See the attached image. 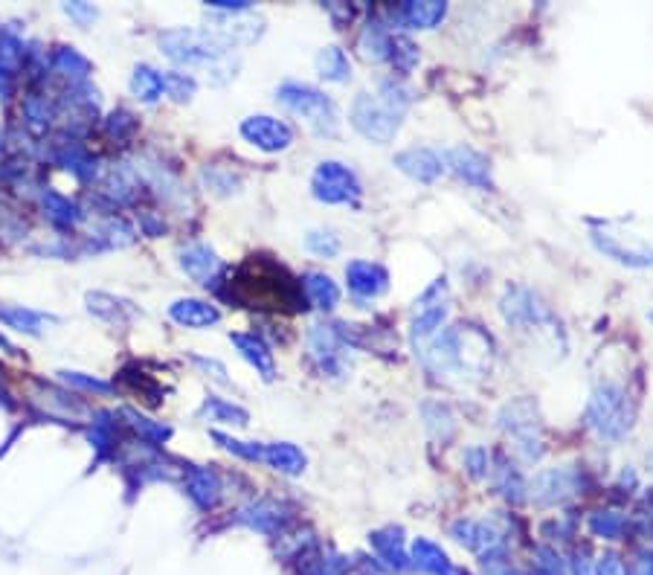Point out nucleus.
<instances>
[{"label":"nucleus","mask_w":653,"mask_h":575,"mask_svg":"<svg viewBox=\"0 0 653 575\" xmlns=\"http://www.w3.org/2000/svg\"><path fill=\"white\" fill-rule=\"evenodd\" d=\"M491 337L474 326H453L418 349L430 375L445 381H476L491 366Z\"/></svg>","instance_id":"1"},{"label":"nucleus","mask_w":653,"mask_h":575,"mask_svg":"<svg viewBox=\"0 0 653 575\" xmlns=\"http://www.w3.org/2000/svg\"><path fill=\"white\" fill-rule=\"evenodd\" d=\"M233 297L244 305H259V308H282L291 305L299 308V294L294 279L288 276L285 268L270 265L265 259H250L247 265H241L233 279Z\"/></svg>","instance_id":"2"},{"label":"nucleus","mask_w":653,"mask_h":575,"mask_svg":"<svg viewBox=\"0 0 653 575\" xmlns=\"http://www.w3.org/2000/svg\"><path fill=\"white\" fill-rule=\"evenodd\" d=\"M584 419L590 424V430H595L601 439L619 442V439H624L630 433L633 419H636V410H633V401H630V395H627L622 384L604 381L590 395Z\"/></svg>","instance_id":"3"},{"label":"nucleus","mask_w":653,"mask_h":575,"mask_svg":"<svg viewBox=\"0 0 653 575\" xmlns=\"http://www.w3.org/2000/svg\"><path fill=\"white\" fill-rule=\"evenodd\" d=\"M276 102L282 108H288L291 114H297L302 120L308 122L317 134L331 137L337 131V105L334 99L323 93L314 85H305V82H285L276 88Z\"/></svg>","instance_id":"4"},{"label":"nucleus","mask_w":653,"mask_h":575,"mask_svg":"<svg viewBox=\"0 0 653 575\" xmlns=\"http://www.w3.org/2000/svg\"><path fill=\"white\" fill-rule=\"evenodd\" d=\"M401 120H404V111L389 105L378 93L360 91L349 108L352 128L360 137H366L369 143H378V146H386L395 140V134L401 131Z\"/></svg>","instance_id":"5"},{"label":"nucleus","mask_w":653,"mask_h":575,"mask_svg":"<svg viewBox=\"0 0 653 575\" xmlns=\"http://www.w3.org/2000/svg\"><path fill=\"white\" fill-rule=\"evenodd\" d=\"M160 50H163L166 59H172L175 64H183V67H212V70L227 59V53H230L218 38L198 30L163 32L160 35Z\"/></svg>","instance_id":"6"},{"label":"nucleus","mask_w":653,"mask_h":575,"mask_svg":"<svg viewBox=\"0 0 653 575\" xmlns=\"http://www.w3.org/2000/svg\"><path fill=\"white\" fill-rule=\"evenodd\" d=\"M447 314H450V288H447V279H436L430 282L421 297L413 305V314H410V340L413 346L421 349L427 346L436 334L442 332Z\"/></svg>","instance_id":"7"},{"label":"nucleus","mask_w":653,"mask_h":575,"mask_svg":"<svg viewBox=\"0 0 653 575\" xmlns=\"http://www.w3.org/2000/svg\"><path fill=\"white\" fill-rule=\"evenodd\" d=\"M500 314L517 332H558L549 305L540 303V297L529 288H505L503 300H500Z\"/></svg>","instance_id":"8"},{"label":"nucleus","mask_w":653,"mask_h":575,"mask_svg":"<svg viewBox=\"0 0 653 575\" xmlns=\"http://www.w3.org/2000/svg\"><path fill=\"white\" fill-rule=\"evenodd\" d=\"M311 192L317 201L331 204V207H340V204L355 207L363 195V183L352 166L340 160H323L311 175Z\"/></svg>","instance_id":"9"},{"label":"nucleus","mask_w":653,"mask_h":575,"mask_svg":"<svg viewBox=\"0 0 653 575\" xmlns=\"http://www.w3.org/2000/svg\"><path fill=\"white\" fill-rule=\"evenodd\" d=\"M595 250L624 268H653V247L633 233H622L613 224H595L590 230Z\"/></svg>","instance_id":"10"},{"label":"nucleus","mask_w":653,"mask_h":575,"mask_svg":"<svg viewBox=\"0 0 653 575\" xmlns=\"http://www.w3.org/2000/svg\"><path fill=\"white\" fill-rule=\"evenodd\" d=\"M500 427L511 436L517 454L529 462H535L543 454V439H540V422H537V410L532 401H514L505 404L500 413Z\"/></svg>","instance_id":"11"},{"label":"nucleus","mask_w":653,"mask_h":575,"mask_svg":"<svg viewBox=\"0 0 653 575\" xmlns=\"http://www.w3.org/2000/svg\"><path fill=\"white\" fill-rule=\"evenodd\" d=\"M450 538L459 546H465L468 552L479 555V561L505 555V532L497 523H488V520L462 517L450 526Z\"/></svg>","instance_id":"12"},{"label":"nucleus","mask_w":653,"mask_h":575,"mask_svg":"<svg viewBox=\"0 0 653 575\" xmlns=\"http://www.w3.org/2000/svg\"><path fill=\"white\" fill-rule=\"evenodd\" d=\"M238 131L250 146H256L262 152H285L294 143V128L288 122L268 117V114H256V117L241 120Z\"/></svg>","instance_id":"13"},{"label":"nucleus","mask_w":653,"mask_h":575,"mask_svg":"<svg viewBox=\"0 0 653 575\" xmlns=\"http://www.w3.org/2000/svg\"><path fill=\"white\" fill-rule=\"evenodd\" d=\"M346 346H349V334L343 332V326H323V323H317L308 332V352H311V358L328 375L343 369V349Z\"/></svg>","instance_id":"14"},{"label":"nucleus","mask_w":653,"mask_h":575,"mask_svg":"<svg viewBox=\"0 0 653 575\" xmlns=\"http://www.w3.org/2000/svg\"><path fill=\"white\" fill-rule=\"evenodd\" d=\"M445 169H450L459 181L476 189H491V160L471 146H450L445 154Z\"/></svg>","instance_id":"15"},{"label":"nucleus","mask_w":653,"mask_h":575,"mask_svg":"<svg viewBox=\"0 0 653 575\" xmlns=\"http://www.w3.org/2000/svg\"><path fill=\"white\" fill-rule=\"evenodd\" d=\"M369 544H372L375 555H378V567H384L386 573L401 575L407 573V570H413V567H410V549H407L401 526L375 529V532L369 535Z\"/></svg>","instance_id":"16"},{"label":"nucleus","mask_w":653,"mask_h":575,"mask_svg":"<svg viewBox=\"0 0 653 575\" xmlns=\"http://www.w3.org/2000/svg\"><path fill=\"white\" fill-rule=\"evenodd\" d=\"M578 474L572 468H549V471H540L535 480H532V500L540 506H558L569 500L572 494H578Z\"/></svg>","instance_id":"17"},{"label":"nucleus","mask_w":653,"mask_h":575,"mask_svg":"<svg viewBox=\"0 0 653 575\" xmlns=\"http://www.w3.org/2000/svg\"><path fill=\"white\" fill-rule=\"evenodd\" d=\"M346 285L357 300H378L389 291V273L384 265L369 259H352L346 265Z\"/></svg>","instance_id":"18"},{"label":"nucleus","mask_w":653,"mask_h":575,"mask_svg":"<svg viewBox=\"0 0 653 575\" xmlns=\"http://www.w3.org/2000/svg\"><path fill=\"white\" fill-rule=\"evenodd\" d=\"M395 169L398 172H404L407 178H413L418 183H433L439 181L442 175H445V160H442V154L433 152V149H404V152L395 154Z\"/></svg>","instance_id":"19"},{"label":"nucleus","mask_w":653,"mask_h":575,"mask_svg":"<svg viewBox=\"0 0 653 575\" xmlns=\"http://www.w3.org/2000/svg\"><path fill=\"white\" fill-rule=\"evenodd\" d=\"M288 517L291 515H288V509L282 503H276V500H256V503H250V506H244L238 512V523H244V526H250V529H256L262 535H276V532L285 529Z\"/></svg>","instance_id":"20"},{"label":"nucleus","mask_w":653,"mask_h":575,"mask_svg":"<svg viewBox=\"0 0 653 575\" xmlns=\"http://www.w3.org/2000/svg\"><path fill=\"white\" fill-rule=\"evenodd\" d=\"M447 18V3L442 0H407L395 9V21L407 30H433Z\"/></svg>","instance_id":"21"},{"label":"nucleus","mask_w":653,"mask_h":575,"mask_svg":"<svg viewBox=\"0 0 653 575\" xmlns=\"http://www.w3.org/2000/svg\"><path fill=\"white\" fill-rule=\"evenodd\" d=\"M180 256V268L189 273L198 285H215V276L221 271V262L215 256V250L209 244H186L183 250L178 253Z\"/></svg>","instance_id":"22"},{"label":"nucleus","mask_w":653,"mask_h":575,"mask_svg":"<svg viewBox=\"0 0 653 575\" xmlns=\"http://www.w3.org/2000/svg\"><path fill=\"white\" fill-rule=\"evenodd\" d=\"M410 567L421 575H450L456 564L450 561V555L442 549V544H436L430 538H416L410 546Z\"/></svg>","instance_id":"23"},{"label":"nucleus","mask_w":653,"mask_h":575,"mask_svg":"<svg viewBox=\"0 0 653 575\" xmlns=\"http://www.w3.org/2000/svg\"><path fill=\"white\" fill-rule=\"evenodd\" d=\"M230 340H233V346L238 349V355L247 361V364L253 366L265 381H273L276 378V364H273V352L268 349V343L259 337V334H244L236 332L230 334Z\"/></svg>","instance_id":"24"},{"label":"nucleus","mask_w":653,"mask_h":575,"mask_svg":"<svg viewBox=\"0 0 653 575\" xmlns=\"http://www.w3.org/2000/svg\"><path fill=\"white\" fill-rule=\"evenodd\" d=\"M169 317L186 326V329H209L221 320V311L207 300H195V297H186V300H175L169 305Z\"/></svg>","instance_id":"25"},{"label":"nucleus","mask_w":653,"mask_h":575,"mask_svg":"<svg viewBox=\"0 0 653 575\" xmlns=\"http://www.w3.org/2000/svg\"><path fill=\"white\" fill-rule=\"evenodd\" d=\"M186 491L201 509H215L221 500V480L209 468H189L186 474Z\"/></svg>","instance_id":"26"},{"label":"nucleus","mask_w":653,"mask_h":575,"mask_svg":"<svg viewBox=\"0 0 653 575\" xmlns=\"http://www.w3.org/2000/svg\"><path fill=\"white\" fill-rule=\"evenodd\" d=\"M262 462H268L273 471H279V474H288V477H297L305 471V454L299 451L297 445H291V442H270L265 445V451H262Z\"/></svg>","instance_id":"27"},{"label":"nucleus","mask_w":653,"mask_h":575,"mask_svg":"<svg viewBox=\"0 0 653 575\" xmlns=\"http://www.w3.org/2000/svg\"><path fill=\"white\" fill-rule=\"evenodd\" d=\"M302 288L308 294V300L317 305L320 311H334L340 303V288L337 282L323 271H308L302 276Z\"/></svg>","instance_id":"28"},{"label":"nucleus","mask_w":653,"mask_h":575,"mask_svg":"<svg viewBox=\"0 0 653 575\" xmlns=\"http://www.w3.org/2000/svg\"><path fill=\"white\" fill-rule=\"evenodd\" d=\"M0 320L18 332L27 334H38L44 323H53L50 314L44 311H32V308H24V305H0Z\"/></svg>","instance_id":"29"},{"label":"nucleus","mask_w":653,"mask_h":575,"mask_svg":"<svg viewBox=\"0 0 653 575\" xmlns=\"http://www.w3.org/2000/svg\"><path fill=\"white\" fill-rule=\"evenodd\" d=\"M317 73L326 82H349L352 79V61L340 50V47H323L317 53Z\"/></svg>","instance_id":"30"},{"label":"nucleus","mask_w":653,"mask_h":575,"mask_svg":"<svg viewBox=\"0 0 653 575\" xmlns=\"http://www.w3.org/2000/svg\"><path fill=\"white\" fill-rule=\"evenodd\" d=\"M389 44H392V32L381 21H369L360 32V53L369 61L389 59Z\"/></svg>","instance_id":"31"},{"label":"nucleus","mask_w":653,"mask_h":575,"mask_svg":"<svg viewBox=\"0 0 653 575\" xmlns=\"http://www.w3.org/2000/svg\"><path fill=\"white\" fill-rule=\"evenodd\" d=\"M201 416H204L207 422L236 424V427H244V424L250 422V416H247L244 407H238V404L227 401V398H218V395H209L207 401H204Z\"/></svg>","instance_id":"32"},{"label":"nucleus","mask_w":653,"mask_h":575,"mask_svg":"<svg viewBox=\"0 0 653 575\" xmlns=\"http://www.w3.org/2000/svg\"><path fill=\"white\" fill-rule=\"evenodd\" d=\"M418 47L407 38V35H401V32H392V44H389V64L395 67V73H401V76H407V73H413L418 64Z\"/></svg>","instance_id":"33"},{"label":"nucleus","mask_w":653,"mask_h":575,"mask_svg":"<svg viewBox=\"0 0 653 575\" xmlns=\"http://www.w3.org/2000/svg\"><path fill=\"white\" fill-rule=\"evenodd\" d=\"M88 308L90 314H96V317H102L108 323H125L134 314V308L125 303V300H117L111 294H99V291L88 294Z\"/></svg>","instance_id":"34"},{"label":"nucleus","mask_w":653,"mask_h":575,"mask_svg":"<svg viewBox=\"0 0 653 575\" xmlns=\"http://www.w3.org/2000/svg\"><path fill=\"white\" fill-rule=\"evenodd\" d=\"M163 73H157L154 67H137L134 76H131V93L143 102H157L163 96Z\"/></svg>","instance_id":"35"},{"label":"nucleus","mask_w":653,"mask_h":575,"mask_svg":"<svg viewBox=\"0 0 653 575\" xmlns=\"http://www.w3.org/2000/svg\"><path fill=\"white\" fill-rule=\"evenodd\" d=\"M494 480H497V491L503 494L505 500H511V503L526 500V485H523V477H520V474L514 471V465H508L505 459L494 468Z\"/></svg>","instance_id":"36"},{"label":"nucleus","mask_w":653,"mask_h":575,"mask_svg":"<svg viewBox=\"0 0 653 575\" xmlns=\"http://www.w3.org/2000/svg\"><path fill=\"white\" fill-rule=\"evenodd\" d=\"M627 520L619 512H595L590 517V532L601 541H622Z\"/></svg>","instance_id":"37"},{"label":"nucleus","mask_w":653,"mask_h":575,"mask_svg":"<svg viewBox=\"0 0 653 575\" xmlns=\"http://www.w3.org/2000/svg\"><path fill=\"white\" fill-rule=\"evenodd\" d=\"M535 573L537 575H569L564 555L552 546H537L535 549Z\"/></svg>","instance_id":"38"},{"label":"nucleus","mask_w":653,"mask_h":575,"mask_svg":"<svg viewBox=\"0 0 653 575\" xmlns=\"http://www.w3.org/2000/svg\"><path fill=\"white\" fill-rule=\"evenodd\" d=\"M305 247L311 250V253H317V256H337L340 253V239H337V233L334 230H311L308 236H305Z\"/></svg>","instance_id":"39"},{"label":"nucleus","mask_w":653,"mask_h":575,"mask_svg":"<svg viewBox=\"0 0 653 575\" xmlns=\"http://www.w3.org/2000/svg\"><path fill=\"white\" fill-rule=\"evenodd\" d=\"M212 436H215V442H221L224 451L241 456V459H247V462H262L265 445H256V442H238V439L227 436V433H212Z\"/></svg>","instance_id":"40"},{"label":"nucleus","mask_w":653,"mask_h":575,"mask_svg":"<svg viewBox=\"0 0 653 575\" xmlns=\"http://www.w3.org/2000/svg\"><path fill=\"white\" fill-rule=\"evenodd\" d=\"M163 88H166V93H169L172 99H178V102L192 99L195 91H198L195 79L186 76V73H163Z\"/></svg>","instance_id":"41"},{"label":"nucleus","mask_w":653,"mask_h":575,"mask_svg":"<svg viewBox=\"0 0 653 575\" xmlns=\"http://www.w3.org/2000/svg\"><path fill=\"white\" fill-rule=\"evenodd\" d=\"M122 416H125V419H131V427H134L137 433H143L146 439H154V442H166V439L172 436V430H169L166 424L149 422V419H143V416H140V413H134V410H122Z\"/></svg>","instance_id":"42"},{"label":"nucleus","mask_w":653,"mask_h":575,"mask_svg":"<svg viewBox=\"0 0 653 575\" xmlns=\"http://www.w3.org/2000/svg\"><path fill=\"white\" fill-rule=\"evenodd\" d=\"M56 67H59L61 73L73 76V79H85V76H88V61L82 59L73 47H59V53H56Z\"/></svg>","instance_id":"43"},{"label":"nucleus","mask_w":653,"mask_h":575,"mask_svg":"<svg viewBox=\"0 0 653 575\" xmlns=\"http://www.w3.org/2000/svg\"><path fill=\"white\" fill-rule=\"evenodd\" d=\"M44 207H47V212H50V218L56 221V224H73V204L70 201H64L61 195H56V192H47L44 195Z\"/></svg>","instance_id":"44"},{"label":"nucleus","mask_w":653,"mask_h":575,"mask_svg":"<svg viewBox=\"0 0 653 575\" xmlns=\"http://www.w3.org/2000/svg\"><path fill=\"white\" fill-rule=\"evenodd\" d=\"M61 381L70 384V387H79V390H90V393H111V384L108 381H99V378H90L85 372H59Z\"/></svg>","instance_id":"45"},{"label":"nucleus","mask_w":653,"mask_h":575,"mask_svg":"<svg viewBox=\"0 0 653 575\" xmlns=\"http://www.w3.org/2000/svg\"><path fill=\"white\" fill-rule=\"evenodd\" d=\"M462 465L468 468V474L479 480V477H485L488 471H491V459H488V451H482V448H468L465 454H462Z\"/></svg>","instance_id":"46"},{"label":"nucleus","mask_w":653,"mask_h":575,"mask_svg":"<svg viewBox=\"0 0 653 575\" xmlns=\"http://www.w3.org/2000/svg\"><path fill=\"white\" fill-rule=\"evenodd\" d=\"M479 564H482V573H479V575H529V573H523L520 567H514V564L508 561V555H494V558H482Z\"/></svg>","instance_id":"47"},{"label":"nucleus","mask_w":653,"mask_h":575,"mask_svg":"<svg viewBox=\"0 0 653 575\" xmlns=\"http://www.w3.org/2000/svg\"><path fill=\"white\" fill-rule=\"evenodd\" d=\"M595 575H627L622 555H616V552H601V555L595 558Z\"/></svg>","instance_id":"48"},{"label":"nucleus","mask_w":653,"mask_h":575,"mask_svg":"<svg viewBox=\"0 0 653 575\" xmlns=\"http://www.w3.org/2000/svg\"><path fill=\"white\" fill-rule=\"evenodd\" d=\"M192 364L201 366V369L207 372L212 381H218V384H230L224 364H218V361H212V358H201V355H195V358H192Z\"/></svg>","instance_id":"49"},{"label":"nucleus","mask_w":653,"mask_h":575,"mask_svg":"<svg viewBox=\"0 0 653 575\" xmlns=\"http://www.w3.org/2000/svg\"><path fill=\"white\" fill-rule=\"evenodd\" d=\"M566 570H569V575H595V561H590L587 552H575L566 561Z\"/></svg>","instance_id":"50"},{"label":"nucleus","mask_w":653,"mask_h":575,"mask_svg":"<svg viewBox=\"0 0 653 575\" xmlns=\"http://www.w3.org/2000/svg\"><path fill=\"white\" fill-rule=\"evenodd\" d=\"M630 575H653V549H639L636 558H633V567H630Z\"/></svg>","instance_id":"51"},{"label":"nucleus","mask_w":653,"mask_h":575,"mask_svg":"<svg viewBox=\"0 0 653 575\" xmlns=\"http://www.w3.org/2000/svg\"><path fill=\"white\" fill-rule=\"evenodd\" d=\"M64 12L73 15V18H82V21H93L96 18V9L93 6H82V3H67Z\"/></svg>","instance_id":"52"},{"label":"nucleus","mask_w":653,"mask_h":575,"mask_svg":"<svg viewBox=\"0 0 653 575\" xmlns=\"http://www.w3.org/2000/svg\"><path fill=\"white\" fill-rule=\"evenodd\" d=\"M450 575H471V573H468L465 567H453V570H450Z\"/></svg>","instance_id":"53"},{"label":"nucleus","mask_w":653,"mask_h":575,"mask_svg":"<svg viewBox=\"0 0 653 575\" xmlns=\"http://www.w3.org/2000/svg\"><path fill=\"white\" fill-rule=\"evenodd\" d=\"M0 404L6 407V393H3V390H0Z\"/></svg>","instance_id":"54"},{"label":"nucleus","mask_w":653,"mask_h":575,"mask_svg":"<svg viewBox=\"0 0 653 575\" xmlns=\"http://www.w3.org/2000/svg\"><path fill=\"white\" fill-rule=\"evenodd\" d=\"M651 320H653V314H651Z\"/></svg>","instance_id":"55"}]
</instances>
